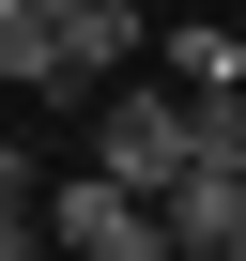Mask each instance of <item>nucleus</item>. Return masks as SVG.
<instances>
[{
  "instance_id": "obj_2",
  "label": "nucleus",
  "mask_w": 246,
  "mask_h": 261,
  "mask_svg": "<svg viewBox=\"0 0 246 261\" xmlns=\"http://www.w3.org/2000/svg\"><path fill=\"white\" fill-rule=\"evenodd\" d=\"M46 246H77V261H185L169 215H154L139 185H108V169H77V185L46 200Z\"/></svg>"
},
{
  "instance_id": "obj_6",
  "label": "nucleus",
  "mask_w": 246,
  "mask_h": 261,
  "mask_svg": "<svg viewBox=\"0 0 246 261\" xmlns=\"http://www.w3.org/2000/svg\"><path fill=\"white\" fill-rule=\"evenodd\" d=\"M0 200H31V154H16V139H0Z\"/></svg>"
},
{
  "instance_id": "obj_3",
  "label": "nucleus",
  "mask_w": 246,
  "mask_h": 261,
  "mask_svg": "<svg viewBox=\"0 0 246 261\" xmlns=\"http://www.w3.org/2000/svg\"><path fill=\"white\" fill-rule=\"evenodd\" d=\"M31 16H46V46L77 62V92H108L123 62H139V0H31Z\"/></svg>"
},
{
  "instance_id": "obj_5",
  "label": "nucleus",
  "mask_w": 246,
  "mask_h": 261,
  "mask_svg": "<svg viewBox=\"0 0 246 261\" xmlns=\"http://www.w3.org/2000/svg\"><path fill=\"white\" fill-rule=\"evenodd\" d=\"M154 77H169V92H246V31H231V16H185V31L154 46Z\"/></svg>"
},
{
  "instance_id": "obj_1",
  "label": "nucleus",
  "mask_w": 246,
  "mask_h": 261,
  "mask_svg": "<svg viewBox=\"0 0 246 261\" xmlns=\"http://www.w3.org/2000/svg\"><path fill=\"white\" fill-rule=\"evenodd\" d=\"M92 169L139 185V200H169V185H185V92H169V77H139V92L108 77V108H92Z\"/></svg>"
},
{
  "instance_id": "obj_4",
  "label": "nucleus",
  "mask_w": 246,
  "mask_h": 261,
  "mask_svg": "<svg viewBox=\"0 0 246 261\" xmlns=\"http://www.w3.org/2000/svg\"><path fill=\"white\" fill-rule=\"evenodd\" d=\"M154 215H169V246H185V261H246V169H185Z\"/></svg>"
}]
</instances>
